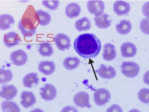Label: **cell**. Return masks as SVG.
I'll use <instances>...</instances> for the list:
<instances>
[{
    "mask_svg": "<svg viewBox=\"0 0 149 112\" xmlns=\"http://www.w3.org/2000/svg\"><path fill=\"white\" fill-rule=\"evenodd\" d=\"M61 112H79L77 109L73 106H68L64 107Z\"/></svg>",
    "mask_w": 149,
    "mask_h": 112,
    "instance_id": "obj_34",
    "label": "cell"
},
{
    "mask_svg": "<svg viewBox=\"0 0 149 112\" xmlns=\"http://www.w3.org/2000/svg\"><path fill=\"white\" fill-rule=\"evenodd\" d=\"M108 15L104 13L99 16H95L94 18L95 25L97 27L102 29L108 28L110 26L112 20H109Z\"/></svg>",
    "mask_w": 149,
    "mask_h": 112,
    "instance_id": "obj_17",
    "label": "cell"
},
{
    "mask_svg": "<svg viewBox=\"0 0 149 112\" xmlns=\"http://www.w3.org/2000/svg\"><path fill=\"white\" fill-rule=\"evenodd\" d=\"M21 40L18 34L14 32H10L5 34L3 42L6 47L10 48L18 45Z\"/></svg>",
    "mask_w": 149,
    "mask_h": 112,
    "instance_id": "obj_13",
    "label": "cell"
},
{
    "mask_svg": "<svg viewBox=\"0 0 149 112\" xmlns=\"http://www.w3.org/2000/svg\"><path fill=\"white\" fill-rule=\"evenodd\" d=\"M111 95L108 90L105 88L96 90L94 94V99L95 103L97 105H105L109 101Z\"/></svg>",
    "mask_w": 149,
    "mask_h": 112,
    "instance_id": "obj_4",
    "label": "cell"
},
{
    "mask_svg": "<svg viewBox=\"0 0 149 112\" xmlns=\"http://www.w3.org/2000/svg\"><path fill=\"white\" fill-rule=\"evenodd\" d=\"M1 108L4 112H21L18 104L13 101H4L2 103Z\"/></svg>",
    "mask_w": 149,
    "mask_h": 112,
    "instance_id": "obj_26",
    "label": "cell"
},
{
    "mask_svg": "<svg viewBox=\"0 0 149 112\" xmlns=\"http://www.w3.org/2000/svg\"><path fill=\"white\" fill-rule=\"evenodd\" d=\"M38 51L42 56L50 57L54 53L53 48L48 42L41 43L39 45Z\"/></svg>",
    "mask_w": 149,
    "mask_h": 112,
    "instance_id": "obj_22",
    "label": "cell"
},
{
    "mask_svg": "<svg viewBox=\"0 0 149 112\" xmlns=\"http://www.w3.org/2000/svg\"><path fill=\"white\" fill-rule=\"evenodd\" d=\"M121 72L126 77H135L140 71V67L136 63L133 62H124L121 66Z\"/></svg>",
    "mask_w": 149,
    "mask_h": 112,
    "instance_id": "obj_3",
    "label": "cell"
},
{
    "mask_svg": "<svg viewBox=\"0 0 149 112\" xmlns=\"http://www.w3.org/2000/svg\"><path fill=\"white\" fill-rule=\"evenodd\" d=\"M80 62V60L76 57H68L65 58L63 63L66 69L72 70L79 67Z\"/></svg>",
    "mask_w": 149,
    "mask_h": 112,
    "instance_id": "obj_25",
    "label": "cell"
},
{
    "mask_svg": "<svg viewBox=\"0 0 149 112\" xmlns=\"http://www.w3.org/2000/svg\"><path fill=\"white\" fill-rule=\"evenodd\" d=\"M138 98L143 103H149V89L143 88L140 90L138 94Z\"/></svg>",
    "mask_w": 149,
    "mask_h": 112,
    "instance_id": "obj_29",
    "label": "cell"
},
{
    "mask_svg": "<svg viewBox=\"0 0 149 112\" xmlns=\"http://www.w3.org/2000/svg\"><path fill=\"white\" fill-rule=\"evenodd\" d=\"M107 112H123L121 107L117 104H113L107 109Z\"/></svg>",
    "mask_w": 149,
    "mask_h": 112,
    "instance_id": "obj_32",
    "label": "cell"
},
{
    "mask_svg": "<svg viewBox=\"0 0 149 112\" xmlns=\"http://www.w3.org/2000/svg\"><path fill=\"white\" fill-rule=\"evenodd\" d=\"M104 50L102 54L103 59L107 61L113 60L116 56L115 46L110 43H107L104 46Z\"/></svg>",
    "mask_w": 149,
    "mask_h": 112,
    "instance_id": "obj_18",
    "label": "cell"
},
{
    "mask_svg": "<svg viewBox=\"0 0 149 112\" xmlns=\"http://www.w3.org/2000/svg\"><path fill=\"white\" fill-rule=\"evenodd\" d=\"M121 55L124 57H133L136 54L137 49L133 43L126 42L121 46Z\"/></svg>",
    "mask_w": 149,
    "mask_h": 112,
    "instance_id": "obj_14",
    "label": "cell"
},
{
    "mask_svg": "<svg viewBox=\"0 0 149 112\" xmlns=\"http://www.w3.org/2000/svg\"><path fill=\"white\" fill-rule=\"evenodd\" d=\"M21 104L25 108H27L36 103L35 95L33 93L28 91H24L21 95Z\"/></svg>",
    "mask_w": 149,
    "mask_h": 112,
    "instance_id": "obj_16",
    "label": "cell"
},
{
    "mask_svg": "<svg viewBox=\"0 0 149 112\" xmlns=\"http://www.w3.org/2000/svg\"><path fill=\"white\" fill-rule=\"evenodd\" d=\"M114 11L118 15L127 14L131 9L130 4L123 1H117L114 4Z\"/></svg>",
    "mask_w": 149,
    "mask_h": 112,
    "instance_id": "obj_11",
    "label": "cell"
},
{
    "mask_svg": "<svg viewBox=\"0 0 149 112\" xmlns=\"http://www.w3.org/2000/svg\"><path fill=\"white\" fill-rule=\"evenodd\" d=\"M143 80L145 83L149 85V70L144 74Z\"/></svg>",
    "mask_w": 149,
    "mask_h": 112,
    "instance_id": "obj_35",
    "label": "cell"
},
{
    "mask_svg": "<svg viewBox=\"0 0 149 112\" xmlns=\"http://www.w3.org/2000/svg\"><path fill=\"white\" fill-rule=\"evenodd\" d=\"M37 26L30 19L23 16L18 24V28L22 34L28 38L31 37L35 35Z\"/></svg>",
    "mask_w": 149,
    "mask_h": 112,
    "instance_id": "obj_2",
    "label": "cell"
},
{
    "mask_svg": "<svg viewBox=\"0 0 149 112\" xmlns=\"http://www.w3.org/2000/svg\"><path fill=\"white\" fill-rule=\"evenodd\" d=\"M42 4L46 7L51 10H54L57 9L59 4L58 1H43Z\"/></svg>",
    "mask_w": 149,
    "mask_h": 112,
    "instance_id": "obj_30",
    "label": "cell"
},
{
    "mask_svg": "<svg viewBox=\"0 0 149 112\" xmlns=\"http://www.w3.org/2000/svg\"><path fill=\"white\" fill-rule=\"evenodd\" d=\"M10 59L16 66H22L27 62L28 55L23 50H18L11 53Z\"/></svg>",
    "mask_w": 149,
    "mask_h": 112,
    "instance_id": "obj_9",
    "label": "cell"
},
{
    "mask_svg": "<svg viewBox=\"0 0 149 112\" xmlns=\"http://www.w3.org/2000/svg\"><path fill=\"white\" fill-rule=\"evenodd\" d=\"M39 17V23L42 26L48 25L51 21V17L49 14L41 10L36 11Z\"/></svg>",
    "mask_w": 149,
    "mask_h": 112,
    "instance_id": "obj_27",
    "label": "cell"
},
{
    "mask_svg": "<svg viewBox=\"0 0 149 112\" xmlns=\"http://www.w3.org/2000/svg\"><path fill=\"white\" fill-rule=\"evenodd\" d=\"M116 30L120 35H126L130 33L132 30V24L129 20H121L119 24H117Z\"/></svg>",
    "mask_w": 149,
    "mask_h": 112,
    "instance_id": "obj_21",
    "label": "cell"
},
{
    "mask_svg": "<svg viewBox=\"0 0 149 112\" xmlns=\"http://www.w3.org/2000/svg\"><path fill=\"white\" fill-rule=\"evenodd\" d=\"M74 102L77 106L81 108L87 107L91 108V106L89 103V96L87 93L80 92L75 95Z\"/></svg>",
    "mask_w": 149,
    "mask_h": 112,
    "instance_id": "obj_7",
    "label": "cell"
},
{
    "mask_svg": "<svg viewBox=\"0 0 149 112\" xmlns=\"http://www.w3.org/2000/svg\"><path fill=\"white\" fill-rule=\"evenodd\" d=\"M81 11V9L79 5L76 3L68 4L66 7L65 13L68 17L73 19L79 16Z\"/></svg>",
    "mask_w": 149,
    "mask_h": 112,
    "instance_id": "obj_19",
    "label": "cell"
},
{
    "mask_svg": "<svg viewBox=\"0 0 149 112\" xmlns=\"http://www.w3.org/2000/svg\"><path fill=\"white\" fill-rule=\"evenodd\" d=\"M39 81L37 73H31L26 75L24 78L23 83L25 87L30 88L34 84L38 85Z\"/></svg>",
    "mask_w": 149,
    "mask_h": 112,
    "instance_id": "obj_23",
    "label": "cell"
},
{
    "mask_svg": "<svg viewBox=\"0 0 149 112\" xmlns=\"http://www.w3.org/2000/svg\"><path fill=\"white\" fill-rule=\"evenodd\" d=\"M96 72L100 77L104 79H113L116 74V70L113 67L111 66L107 67L103 64L100 65V67Z\"/></svg>",
    "mask_w": 149,
    "mask_h": 112,
    "instance_id": "obj_10",
    "label": "cell"
},
{
    "mask_svg": "<svg viewBox=\"0 0 149 112\" xmlns=\"http://www.w3.org/2000/svg\"><path fill=\"white\" fill-rule=\"evenodd\" d=\"M30 112H44L41 109H33V110L31 111Z\"/></svg>",
    "mask_w": 149,
    "mask_h": 112,
    "instance_id": "obj_36",
    "label": "cell"
},
{
    "mask_svg": "<svg viewBox=\"0 0 149 112\" xmlns=\"http://www.w3.org/2000/svg\"><path fill=\"white\" fill-rule=\"evenodd\" d=\"M17 90L13 85H5L2 86L1 97L7 100L13 99L17 93Z\"/></svg>",
    "mask_w": 149,
    "mask_h": 112,
    "instance_id": "obj_12",
    "label": "cell"
},
{
    "mask_svg": "<svg viewBox=\"0 0 149 112\" xmlns=\"http://www.w3.org/2000/svg\"><path fill=\"white\" fill-rule=\"evenodd\" d=\"M57 91L53 85L47 84L40 89L41 98L46 101H51L54 99L57 96Z\"/></svg>",
    "mask_w": 149,
    "mask_h": 112,
    "instance_id": "obj_6",
    "label": "cell"
},
{
    "mask_svg": "<svg viewBox=\"0 0 149 112\" xmlns=\"http://www.w3.org/2000/svg\"><path fill=\"white\" fill-rule=\"evenodd\" d=\"M15 20L10 15L3 14L0 16V28L4 31L10 29L12 24H14Z\"/></svg>",
    "mask_w": 149,
    "mask_h": 112,
    "instance_id": "obj_20",
    "label": "cell"
},
{
    "mask_svg": "<svg viewBox=\"0 0 149 112\" xmlns=\"http://www.w3.org/2000/svg\"><path fill=\"white\" fill-rule=\"evenodd\" d=\"M87 7L90 13L99 16L104 13L105 5L102 1H90L87 2Z\"/></svg>",
    "mask_w": 149,
    "mask_h": 112,
    "instance_id": "obj_5",
    "label": "cell"
},
{
    "mask_svg": "<svg viewBox=\"0 0 149 112\" xmlns=\"http://www.w3.org/2000/svg\"><path fill=\"white\" fill-rule=\"evenodd\" d=\"M54 41L58 49L61 51L69 49L71 46L70 38L64 34H57L55 37Z\"/></svg>",
    "mask_w": 149,
    "mask_h": 112,
    "instance_id": "obj_8",
    "label": "cell"
},
{
    "mask_svg": "<svg viewBox=\"0 0 149 112\" xmlns=\"http://www.w3.org/2000/svg\"><path fill=\"white\" fill-rule=\"evenodd\" d=\"M140 29L142 32L149 35V19H143L140 23Z\"/></svg>",
    "mask_w": 149,
    "mask_h": 112,
    "instance_id": "obj_31",
    "label": "cell"
},
{
    "mask_svg": "<svg viewBox=\"0 0 149 112\" xmlns=\"http://www.w3.org/2000/svg\"><path fill=\"white\" fill-rule=\"evenodd\" d=\"M55 65L53 61L41 62L38 65L39 71L47 75L53 74L55 71Z\"/></svg>",
    "mask_w": 149,
    "mask_h": 112,
    "instance_id": "obj_15",
    "label": "cell"
},
{
    "mask_svg": "<svg viewBox=\"0 0 149 112\" xmlns=\"http://www.w3.org/2000/svg\"><path fill=\"white\" fill-rule=\"evenodd\" d=\"M74 49L80 56L85 59L96 57L101 49L99 38L93 34L85 33L79 35L74 43Z\"/></svg>",
    "mask_w": 149,
    "mask_h": 112,
    "instance_id": "obj_1",
    "label": "cell"
},
{
    "mask_svg": "<svg viewBox=\"0 0 149 112\" xmlns=\"http://www.w3.org/2000/svg\"><path fill=\"white\" fill-rule=\"evenodd\" d=\"M142 11L144 15L149 19V1L143 5Z\"/></svg>",
    "mask_w": 149,
    "mask_h": 112,
    "instance_id": "obj_33",
    "label": "cell"
},
{
    "mask_svg": "<svg viewBox=\"0 0 149 112\" xmlns=\"http://www.w3.org/2000/svg\"><path fill=\"white\" fill-rule=\"evenodd\" d=\"M75 26L79 31H85L91 28V25L89 19L86 17H84L76 22Z\"/></svg>",
    "mask_w": 149,
    "mask_h": 112,
    "instance_id": "obj_24",
    "label": "cell"
},
{
    "mask_svg": "<svg viewBox=\"0 0 149 112\" xmlns=\"http://www.w3.org/2000/svg\"><path fill=\"white\" fill-rule=\"evenodd\" d=\"M13 74L10 70H5L3 69H0V82L3 84L10 81L13 78Z\"/></svg>",
    "mask_w": 149,
    "mask_h": 112,
    "instance_id": "obj_28",
    "label": "cell"
},
{
    "mask_svg": "<svg viewBox=\"0 0 149 112\" xmlns=\"http://www.w3.org/2000/svg\"><path fill=\"white\" fill-rule=\"evenodd\" d=\"M129 112H141L140 111L136 109H133L129 111Z\"/></svg>",
    "mask_w": 149,
    "mask_h": 112,
    "instance_id": "obj_37",
    "label": "cell"
}]
</instances>
